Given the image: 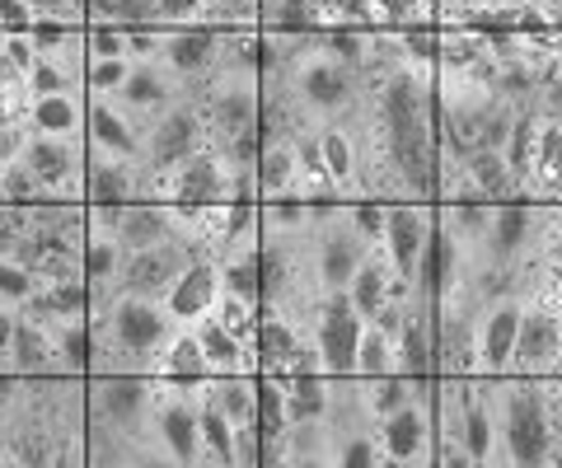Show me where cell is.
<instances>
[{"mask_svg":"<svg viewBox=\"0 0 562 468\" xmlns=\"http://www.w3.org/2000/svg\"><path fill=\"white\" fill-rule=\"evenodd\" d=\"M483 398L497 422V464L512 468H543L553 445V412L543 398L539 375H487Z\"/></svg>","mask_w":562,"mask_h":468,"instance_id":"cell-1","label":"cell"},{"mask_svg":"<svg viewBox=\"0 0 562 468\" xmlns=\"http://www.w3.org/2000/svg\"><path fill=\"white\" fill-rule=\"evenodd\" d=\"M173 323L179 319L155 305L150 296H127V290H117L99 315V338L109 346L99 361L103 366H146V361L165 356L169 342L179 338Z\"/></svg>","mask_w":562,"mask_h":468,"instance_id":"cell-2","label":"cell"},{"mask_svg":"<svg viewBox=\"0 0 562 468\" xmlns=\"http://www.w3.org/2000/svg\"><path fill=\"white\" fill-rule=\"evenodd\" d=\"M202 385H179V379H165L160 393H155V449L165 455V464H206V445H202Z\"/></svg>","mask_w":562,"mask_h":468,"instance_id":"cell-3","label":"cell"},{"mask_svg":"<svg viewBox=\"0 0 562 468\" xmlns=\"http://www.w3.org/2000/svg\"><path fill=\"white\" fill-rule=\"evenodd\" d=\"M211 127L198 103H169L165 113H155L150 136H146V155H140V169H146V183L150 179H165V173H179L192 155L206 150L211 141Z\"/></svg>","mask_w":562,"mask_h":468,"instance_id":"cell-4","label":"cell"},{"mask_svg":"<svg viewBox=\"0 0 562 468\" xmlns=\"http://www.w3.org/2000/svg\"><path fill=\"white\" fill-rule=\"evenodd\" d=\"M436 385L417 379L413 398L403 408H394L380 422V445H384V464L413 468V464H431L436 455Z\"/></svg>","mask_w":562,"mask_h":468,"instance_id":"cell-5","label":"cell"},{"mask_svg":"<svg viewBox=\"0 0 562 468\" xmlns=\"http://www.w3.org/2000/svg\"><path fill=\"white\" fill-rule=\"evenodd\" d=\"M366 235L351 225V216H338V206L324 216H314L310 225V258H314V282H324V290H347L366 258Z\"/></svg>","mask_w":562,"mask_h":468,"instance_id":"cell-6","label":"cell"},{"mask_svg":"<svg viewBox=\"0 0 562 468\" xmlns=\"http://www.w3.org/2000/svg\"><path fill=\"white\" fill-rule=\"evenodd\" d=\"M310 319H314L310 323V342L319 346V366L328 375H351V370H357L366 319H361V309L351 305L347 290H328Z\"/></svg>","mask_w":562,"mask_h":468,"instance_id":"cell-7","label":"cell"},{"mask_svg":"<svg viewBox=\"0 0 562 468\" xmlns=\"http://www.w3.org/2000/svg\"><path fill=\"white\" fill-rule=\"evenodd\" d=\"M198 253H202L198 235H173V239H165V244H155V249L127 253V258H122V272H117V290L160 300V296H169V286L188 272V263ZM117 290H113V296H117Z\"/></svg>","mask_w":562,"mask_h":468,"instance_id":"cell-8","label":"cell"},{"mask_svg":"<svg viewBox=\"0 0 562 468\" xmlns=\"http://www.w3.org/2000/svg\"><path fill=\"white\" fill-rule=\"evenodd\" d=\"M155 393H160V385L140 375H103L90 385V422H103L136 441V431L150 426Z\"/></svg>","mask_w":562,"mask_h":468,"instance_id":"cell-9","label":"cell"},{"mask_svg":"<svg viewBox=\"0 0 562 468\" xmlns=\"http://www.w3.org/2000/svg\"><path fill=\"white\" fill-rule=\"evenodd\" d=\"M357 76L361 71H351V66H342L338 57H328V52L324 57H305L301 66H295V94H301V103L310 113L338 117L361 99Z\"/></svg>","mask_w":562,"mask_h":468,"instance_id":"cell-10","label":"cell"},{"mask_svg":"<svg viewBox=\"0 0 562 468\" xmlns=\"http://www.w3.org/2000/svg\"><path fill=\"white\" fill-rule=\"evenodd\" d=\"M525 319V296L492 300L479 319V375H512L516 338Z\"/></svg>","mask_w":562,"mask_h":468,"instance_id":"cell-11","label":"cell"},{"mask_svg":"<svg viewBox=\"0 0 562 468\" xmlns=\"http://www.w3.org/2000/svg\"><path fill=\"white\" fill-rule=\"evenodd\" d=\"M558 352H562V323H558V309H553L549 300H539V305L525 300V319H520V338H516L512 375H553Z\"/></svg>","mask_w":562,"mask_h":468,"instance_id":"cell-12","label":"cell"},{"mask_svg":"<svg viewBox=\"0 0 562 468\" xmlns=\"http://www.w3.org/2000/svg\"><path fill=\"white\" fill-rule=\"evenodd\" d=\"M231 187H235V164H231V155L216 146L198 150L173 173V202L179 206H221L231 197Z\"/></svg>","mask_w":562,"mask_h":468,"instance_id":"cell-13","label":"cell"},{"mask_svg":"<svg viewBox=\"0 0 562 468\" xmlns=\"http://www.w3.org/2000/svg\"><path fill=\"white\" fill-rule=\"evenodd\" d=\"M431 230H436V216H427V206L422 202H390V225H384L380 244H384V253H390L394 272L408 286L417 276V258H422V249H427Z\"/></svg>","mask_w":562,"mask_h":468,"instance_id":"cell-14","label":"cell"},{"mask_svg":"<svg viewBox=\"0 0 562 468\" xmlns=\"http://www.w3.org/2000/svg\"><path fill=\"white\" fill-rule=\"evenodd\" d=\"M221 263L211 253H198L188 263V272L179 276V282L169 286V315L179 323H198L202 315H211V309L221 305Z\"/></svg>","mask_w":562,"mask_h":468,"instance_id":"cell-15","label":"cell"},{"mask_svg":"<svg viewBox=\"0 0 562 468\" xmlns=\"http://www.w3.org/2000/svg\"><path fill=\"white\" fill-rule=\"evenodd\" d=\"M24 150V164L33 169V179L43 187H85V173H80V146L66 141V136H43L33 132L29 141H20Z\"/></svg>","mask_w":562,"mask_h":468,"instance_id":"cell-16","label":"cell"},{"mask_svg":"<svg viewBox=\"0 0 562 468\" xmlns=\"http://www.w3.org/2000/svg\"><path fill=\"white\" fill-rule=\"evenodd\" d=\"M160 61H165L179 80H198L202 71H211V66L221 61V38H216V28H211V24H192V28L169 33Z\"/></svg>","mask_w":562,"mask_h":468,"instance_id":"cell-17","label":"cell"},{"mask_svg":"<svg viewBox=\"0 0 562 468\" xmlns=\"http://www.w3.org/2000/svg\"><path fill=\"white\" fill-rule=\"evenodd\" d=\"M202 117H206V127L216 136L249 132V127H258V90H254V84H244V80L221 84V90L206 94Z\"/></svg>","mask_w":562,"mask_h":468,"instance_id":"cell-18","label":"cell"},{"mask_svg":"<svg viewBox=\"0 0 562 468\" xmlns=\"http://www.w3.org/2000/svg\"><path fill=\"white\" fill-rule=\"evenodd\" d=\"M85 127H90V146H94V150L122 155V160H136V164H140V155H146L140 136H136L127 123H122L109 99H94L90 109H85Z\"/></svg>","mask_w":562,"mask_h":468,"instance_id":"cell-19","label":"cell"},{"mask_svg":"<svg viewBox=\"0 0 562 468\" xmlns=\"http://www.w3.org/2000/svg\"><path fill=\"white\" fill-rule=\"evenodd\" d=\"M169 66L165 61H132V76L122 84V103H127L132 113H165L169 99H173V84H169Z\"/></svg>","mask_w":562,"mask_h":468,"instance_id":"cell-20","label":"cell"},{"mask_svg":"<svg viewBox=\"0 0 562 468\" xmlns=\"http://www.w3.org/2000/svg\"><path fill=\"white\" fill-rule=\"evenodd\" d=\"M57 323H43L24 315L20 328H14V346H10V361H14V375H38V370H57V338H52Z\"/></svg>","mask_w":562,"mask_h":468,"instance_id":"cell-21","label":"cell"},{"mask_svg":"<svg viewBox=\"0 0 562 468\" xmlns=\"http://www.w3.org/2000/svg\"><path fill=\"white\" fill-rule=\"evenodd\" d=\"M295 173H301V160H295V141L291 136H262V150L254 160V179L262 187V197H281L286 187L295 183Z\"/></svg>","mask_w":562,"mask_h":468,"instance_id":"cell-22","label":"cell"},{"mask_svg":"<svg viewBox=\"0 0 562 468\" xmlns=\"http://www.w3.org/2000/svg\"><path fill=\"white\" fill-rule=\"evenodd\" d=\"M464 169H469L473 187H479V193H483L487 202H512V193L520 187L512 160H506V150L473 146V150H469V160H464Z\"/></svg>","mask_w":562,"mask_h":468,"instance_id":"cell-23","label":"cell"},{"mask_svg":"<svg viewBox=\"0 0 562 468\" xmlns=\"http://www.w3.org/2000/svg\"><path fill=\"white\" fill-rule=\"evenodd\" d=\"M281 385H286V418L291 422H328L333 379L314 375V370H295V375H281Z\"/></svg>","mask_w":562,"mask_h":468,"instance_id":"cell-24","label":"cell"},{"mask_svg":"<svg viewBox=\"0 0 562 468\" xmlns=\"http://www.w3.org/2000/svg\"><path fill=\"white\" fill-rule=\"evenodd\" d=\"M192 333H198L202 352H206V361H211V370H221V375L244 370V338H239L221 315H202L198 323H192Z\"/></svg>","mask_w":562,"mask_h":468,"instance_id":"cell-25","label":"cell"},{"mask_svg":"<svg viewBox=\"0 0 562 468\" xmlns=\"http://www.w3.org/2000/svg\"><path fill=\"white\" fill-rule=\"evenodd\" d=\"M29 127L43 132V136H66L76 141V132L85 127V109L76 94H43L29 103Z\"/></svg>","mask_w":562,"mask_h":468,"instance_id":"cell-26","label":"cell"},{"mask_svg":"<svg viewBox=\"0 0 562 468\" xmlns=\"http://www.w3.org/2000/svg\"><path fill=\"white\" fill-rule=\"evenodd\" d=\"M206 398H211V403H216L235 426H254V422H258V379H249V375L211 379Z\"/></svg>","mask_w":562,"mask_h":468,"instance_id":"cell-27","label":"cell"},{"mask_svg":"<svg viewBox=\"0 0 562 468\" xmlns=\"http://www.w3.org/2000/svg\"><path fill=\"white\" fill-rule=\"evenodd\" d=\"M85 253V282H94V290H103L99 300H109V286H117V272H122V239L109 230H90V244L80 249Z\"/></svg>","mask_w":562,"mask_h":468,"instance_id":"cell-28","label":"cell"},{"mask_svg":"<svg viewBox=\"0 0 562 468\" xmlns=\"http://www.w3.org/2000/svg\"><path fill=\"white\" fill-rule=\"evenodd\" d=\"M160 375L165 379H179V385H202V379L211 375V361L202 352L198 333H179V338L169 342V352L160 361Z\"/></svg>","mask_w":562,"mask_h":468,"instance_id":"cell-29","label":"cell"},{"mask_svg":"<svg viewBox=\"0 0 562 468\" xmlns=\"http://www.w3.org/2000/svg\"><path fill=\"white\" fill-rule=\"evenodd\" d=\"M52 338H57V366L70 370V375H85V370H90L94 361H99V346H94L99 333H90V328H85V319L57 323V328H52Z\"/></svg>","mask_w":562,"mask_h":468,"instance_id":"cell-30","label":"cell"},{"mask_svg":"<svg viewBox=\"0 0 562 468\" xmlns=\"http://www.w3.org/2000/svg\"><path fill=\"white\" fill-rule=\"evenodd\" d=\"M235 422L202 393V445H206V464H235Z\"/></svg>","mask_w":562,"mask_h":468,"instance_id":"cell-31","label":"cell"},{"mask_svg":"<svg viewBox=\"0 0 562 468\" xmlns=\"http://www.w3.org/2000/svg\"><path fill=\"white\" fill-rule=\"evenodd\" d=\"M319 150H324V164H328V179L347 187L357 179V141H351L347 127H324L319 132Z\"/></svg>","mask_w":562,"mask_h":468,"instance_id":"cell-32","label":"cell"},{"mask_svg":"<svg viewBox=\"0 0 562 468\" xmlns=\"http://www.w3.org/2000/svg\"><path fill=\"white\" fill-rule=\"evenodd\" d=\"M394 370H398L394 338H384L375 323H366L361 352H357V375H361V379H380V375H394Z\"/></svg>","mask_w":562,"mask_h":468,"instance_id":"cell-33","label":"cell"},{"mask_svg":"<svg viewBox=\"0 0 562 468\" xmlns=\"http://www.w3.org/2000/svg\"><path fill=\"white\" fill-rule=\"evenodd\" d=\"M99 24H122V28H146L160 24V5L155 0H90Z\"/></svg>","mask_w":562,"mask_h":468,"instance_id":"cell-34","label":"cell"},{"mask_svg":"<svg viewBox=\"0 0 562 468\" xmlns=\"http://www.w3.org/2000/svg\"><path fill=\"white\" fill-rule=\"evenodd\" d=\"M132 76V57H103V61H85V90L94 99H117L122 84Z\"/></svg>","mask_w":562,"mask_h":468,"instance_id":"cell-35","label":"cell"},{"mask_svg":"<svg viewBox=\"0 0 562 468\" xmlns=\"http://www.w3.org/2000/svg\"><path fill=\"white\" fill-rule=\"evenodd\" d=\"M43 197V183L33 179V169L24 160H10L5 173H0V202L5 206H33Z\"/></svg>","mask_w":562,"mask_h":468,"instance_id":"cell-36","label":"cell"},{"mask_svg":"<svg viewBox=\"0 0 562 468\" xmlns=\"http://www.w3.org/2000/svg\"><path fill=\"white\" fill-rule=\"evenodd\" d=\"M38 272L24 267L20 258H0V300L10 305H29L33 296H38Z\"/></svg>","mask_w":562,"mask_h":468,"instance_id":"cell-37","label":"cell"},{"mask_svg":"<svg viewBox=\"0 0 562 468\" xmlns=\"http://www.w3.org/2000/svg\"><path fill=\"white\" fill-rule=\"evenodd\" d=\"M338 464H342V468L384 464V445L371 436V431H338Z\"/></svg>","mask_w":562,"mask_h":468,"instance_id":"cell-38","label":"cell"},{"mask_svg":"<svg viewBox=\"0 0 562 468\" xmlns=\"http://www.w3.org/2000/svg\"><path fill=\"white\" fill-rule=\"evenodd\" d=\"M85 57L103 61V57H127V28L122 24H90L85 28Z\"/></svg>","mask_w":562,"mask_h":468,"instance_id":"cell-39","label":"cell"},{"mask_svg":"<svg viewBox=\"0 0 562 468\" xmlns=\"http://www.w3.org/2000/svg\"><path fill=\"white\" fill-rule=\"evenodd\" d=\"M351 225L366 235V244H380L384 239V225H390V202H351L347 206Z\"/></svg>","mask_w":562,"mask_h":468,"instance_id":"cell-40","label":"cell"},{"mask_svg":"<svg viewBox=\"0 0 562 468\" xmlns=\"http://www.w3.org/2000/svg\"><path fill=\"white\" fill-rule=\"evenodd\" d=\"M324 52H328V57H338L342 66H351V71H366V57H371V43H366L361 33L342 28V33H333V38L324 43Z\"/></svg>","mask_w":562,"mask_h":468,"instance_id":"cell-41","label":"cell"},{"mask_svg":"<svg viewBox=\"0 0 562 468\" xmlns=\"http://www.w3.org/2000/svg\"><path fill=\"white\" fill-rule=\"evenodd\" d=\"M160 5V24H202L211 0H155Z\"/></svg>","mask_w":562,"mask_h":468,"instance_id":"cell-42","label":"cell"},{"mask_svg":"<svg viewBox=\"0 0 562 468\" xmlns=\"http://www.w3.org/2000/svg\"><path fill=\"white\" fill-rule=\"evenodd\" d=\"M165 38H169V33H165ZM165 38L155 33V24H146V28H127V57H132V61H160Z\"/></svg>","mask_w":562,"mask_h":468,"instance_id":"cell-43","label":"cell"},{"mask_svg":"<svg viewBox=\"0 0 562 468\" xmlns=\"http://www.w3.org/2000/svg\"><path fill=\"white\" fill-rule=\"evenodd\" d=\"M33 20H38V14H33L29 0H0V28L5 33H29Z\"/></svg>","mask_w":562,"mask_h":468,"instance_id":"cell-44","label":"cell"},{"mask_svg":"<svg viewBox=\"0 0 562 468\" xmlns=\"http://www.w3.org/2000/svg\"><path fill=\"white\" fill-rule=\"evenodd\" d=\"M14 328H20V315H14L10 305H0V356H10V346H14Z\"/></svg>","mask_w":562,"mask_h":468,"instance_id":"cell-45","label":"cell"},{"mask_svg":"<svg viewBox=\"0 0 562 468\" xmlns=\"http://www.w3.org/2000/svg\"><path fill=\"white\" fill-rule=\"evenodd\" d=\"M549 464L562 468V422H553V445H549Z\"/></svg>","mask_w":562,"mask_h":468,"instance_id":"cell-46","label":"cell"},{"mask_svg":"<svg viewBox=\"0 0 562 468\" xmlns=\"http://www.w3.org/2000/svg\"><path fill=\"white\" fill-rule=\"evenodd\" d=\"M10 146H14V136H0V173H5V164L14 160V155H10Z\"/></svg>","mask_w":562,"mask_h":468,"instance_id":"cell-47","label":"cell"},{"mask_svg":"<svg viewBox=\"0 0 562 468\" xmlns=\"http://www.w3.org/2000/svg\"><path fill=\"white\" fill-rule=\"evenodd\" d=\"M553 375H558V379H562V352H558V361H553Z\"/></svg>","mask_w":562,"mask_h":468,"instance_id":"cell-48","label":"cell"},{"mask_svg":"<svg viewBox=\"0 0 562 468\" xmlns=\"http://www.w3.org/2000/svg\"><path fill=\"white\" fill-rule=\"evenodd\" d=\"M0 375H5V356H0Z\"/></svg>","mask_w":562,"mask_h":468,"instance_id":"cell-49","label":"cell"},{"mask_svg":"<svg viewBox=\"0 0 562 468\" xmlns=\"http://www.w3.org/2000/svg\"><path fill=\"white\" fill-rule=\"evenodd\" d=\"M558 323H562V309H558Z\"/></svg>","mask_w":562,"mask_h":468,"instance_id":"cell-50","label":"cell"}]
</instances>
